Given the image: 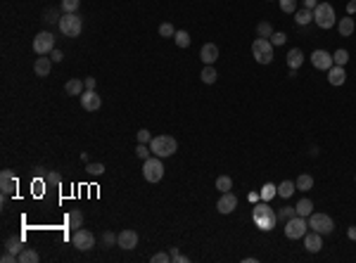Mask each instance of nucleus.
Masks as SVG:
<instances>
[{"instance_id": "obj_1", "label": "nucleus", "mask_w": 356, "mask_h": 263, "mask_svg": "<svg viewBox=\"0 0 356 263\" xmlns=\"http://www.w3.org/2000/svg\"><path fill=\"white\" fill-rule=\"evenodd\" d=\"M252 218H254V223H257V228L268 232V230H273L278 225V213L271 209L268 204H257L254 211H252Z\"/></svg>"}, {"instance_id": "obj_2", "label": "nucleus", "mask_w": 356, "mask_h": 263, "mask_svg": "<svg viewBox=\"0 0 356 263\" xmlns=\"http://www.w3.org/2000/svg\"><path fill=\"white\" fill-rule=\"evenodd\" d=\"M150 150H152L155 157L166 159V157H171V154H176L178 142L171 135H157V138H152V142H150Z\"/></svg>"}, {"instance_id": "obj_3", "label": "nucleus", "mask_w": 356, "mask_h": 263, "mask_svg": "<svg viewBox=\"0 0 356 263\" xmlns=\"http://www.w3.org/2000/svg\"><path fill=\"white\" fill-rule=\"evenodd\" d=\"M314 21L318 24L320 29H333L335 26V10L330 2H318L314 7Z\"/></svg>"}, {"instance_id": "obj_4", "label": "nucleus", "mask_w": 356, "mask_h": 263, "mask_svg": "<svg viewBox=\"0 0 356 263\" xmlns=\"http://www.w3.org/2000/svg\"><path fill=\"white\" fill-rule=\"evenodd\" d=\"M142 178L147 183H159L164 178V164L159 157H150L142 161Z\"/></svg>"}, {"instance_id": "obj_5", "label": "nucleus", "mask_w": 356, "mask_h": 263, "mask_svg": "<svg viewBox=\"0 0 356 263\" xmlns=\"http://www.w3.org/2000/svg\"><path fill=\"white\" fill-rule=\"evenodd\" d=\"M252 55L259 64H271L273 62V45L268 38H257L252 43Z\"/></svg>"}, {"instance_id": "obj_6", "label": "nucleus", "mask_w": 356, "mask_h": 263, "mask_svg": "<svg viewBox=\"0 0 356 263\" xmlns=\"http://www.w3.org/2000/svg\"><path fill=\"white\" fill-rule=\"evenodd\" d=\"M59 31L67 36V38H76V36L83 31V21H81V17L76 12L64 15V17L59 19Z\"/></svg>"}, {"instance_id": "obj_7", "label": "nucleus", "mask_w": 356, "mask_h": 263, "mask_svg": "<svg viewBox=\"0 0 356 263\" xmlns=\"http://www.w3.org/2000/svg\"><path fill=\"white\" fill-rule=\"evenodd\" d=\"M309 232V221L302 216H292L287 223H285V235L290 240H304V235Z\"/></svg>"}, {"instance_id": "obj_8", "label": "nucleus", "mask_w": 356, "mask_h": 263, "mask_svg": "<svg viewBox=\"0 0 356 263\" xmlns=\"http://www.w3.org/2000/svg\"><path fill=\"white\" fill-rule=\"evenodd\" d=\"M306 221H309V228L320 232V235H330L335 230V223H333V218L328 213H311Z\"/></svg>"}, {"instance_id": "obj_9", "label": "nucleus", "mask_w": 356, "mask_h": 263, "mask_svg": "<svg viewBox=\"0 0 356 263\" xmlns=\"http://www.w3.org/2000/svg\"><path fill=\"white\" fill-rule=\"evenodd\" d=\"M55 50V36L50 31H40L34 38V53L36 55H50Z\"/></svg>"}, {"instance_id": "obj_10", "label": "nucleus", "mask_w": 356, "mask_h": 263, "mask_svg": "<svg viewBox=\"0 0 356 263\" xmlns=\"http://www.w3.org/2000/svg\"><path fill=\"white\" fill-rule=\"evenodd\" d=\"M71 244L76 246L79 251H88V249H93V246H95V237H93V232H90V230L76 228L74 237H71Z\"/></svg>"}, {"instance_id": "obj_11", "label": "nucleus", "mask_w": 356, "mask_h": 263, "mask_svg": "<svg viewBox=\"0 0 356 263\" xmlns=\"http://www.w3.org/2000/svg\"><path fill=\"white\" fill-rule=\"evenodd\" d=\"M117 244L126 249V251H131V249H136L138 246V232L136 230H121L119 235H117Z\"/></svg>"}, {"instance_id": "obj_12", "label": "nucleus", "mask_w": 356, "mask_h": 263, "mask_svg": "<svg viewBox=\"0 0 356 263\" xmlns=\"http://www.w3.org/2000/svg\"><path fill=\"white\" fill-rule=\"evenodd\" d=\"M17 185H19L17 175L12 173L10 169L0 171V190H2V194H12L15 190H17Z\"/></svg>"}, {"instance_id": "obj_13", "label": "nucleus", "mask_w": 356, "mask_h": 263, "mask_svg": "<svg viewBox=\"0 0 356 263\" xmlns=\"http://www.w3.org/2000/svg\"><path fill=\"white\" fill-rule=\"evenodd\" d=\"M311 64L320 71H328L335 62H333V55L330 53H325V50H314V53H311Z\"/></svg>"}, {"instance_id": "obj_14", "label": "nucleus", "mask_w": 356, "mask_h": 263, "mask_svg": "<svg viewBox=\"0 0 356 263\" xmlns=\"http://www.w3.org/2000/svg\"><path fill=\"white\" fill-rule=\"evenodd\" d=\"M235 207H237V197H235L233 192H221V199H218V204H216L218 213L228 216V213L235 211Z\"/></svg>"}, {"instance_id": "obj_15", "label": "nucleus", "mask_w": 356, "mask_h": 263, "mask_svg": "<svg viewBox=\"0 0 356 263\" xmlns=\"http://www.w3.org/2000/svg\"><path fill=\"white\" fill-rule=\"evenodd\" d=\"M81 107H83L86 112H98V109L102 107V100H100V95H98L95 90H86V93L81 95Z\"/></svg>"}, {"instance_id": "obj_16", "label": "nucleus", "mask_w": 356, "mask_h": 263, "mask_svg": "<svg viewBox=\"0 0 356 263\" xmlns=\"http://www.w3.org/2000/svg\"><path fill=\"white\" fill-rule=\"evenodd\" d=\"M323 235L316 232V230H311V232H306L304 235V246H306V251H311V254H318L320 249H323V240H320Z\"/></svg>"}, {"instance_id": "obj_17", "label": "nucleus", "mask_w": 356, "mask_h": 263, "mask_svg": "<svg viewBox=\"0 0 356 263\" xmlns=\"http://www.w3.org/2000/svg\"><path fill=\"white\" fill-rule=\"evenodd\" d=\"M199 59H202L204 64H214V62L218 59V45H214V43H204L202 50H199Z\"/></svg>"}, {"instance_id": "obj_18", "label": "nucleus", "mask_w": 356, "mask_h": 263, "mask_svg": "<svg viewBox=\"0 0 356 263\" xmlns=\"http://www.w3.org/2000/svg\"><path fill=\"white\" fill-rule=\"evenodd\" d=\"M50 69H53V59H50V57H43V55H40V57L34 62V74L36 76H48Z\"/></svg>"}, {"instance_id": "obj_19", "label": "nucleus", "mask_w": 356, "mask_h": 263, "mask_svg": "<svg viewBox=\"0 0 356 263\" xmlns=\"http://www.w3.org/2000/svg\"><path fill=\"white\" fill-rule=\"evenodd\" d=\"M328 81H330V86H342V83L347 81V71H344V67H330V69H328Z\"/></svg>"}, {"instance_id": "obj_20", "label": "nucleus", "mask_w": 356, "mask_h": 263, "mask_svg": "<svg viewBox=\"0 0 356 263\" xmlns=\"http://www.w3.org/2000/svg\"><path fill=\"white\" fill-rule=\"evenodd\" d=\"M302 62H304V53L299 50V48H295V50H290L287 53V67L292 71H297L299 67H302Z\"/></svg>"}, {"instance_id": "obj_21", "label": "nucleus", "mask_w": 356, "mask_h": 263, "mask_svg": "<svg viewBox=\"0 0 356 263\" xmlns=\"http://www.w3.org/2000/svg\"><path fill=\"white\" fill-rule=\"evenodd\" d=\"M67 225H69V228H81V225H83V211L71 209L69 213H67Z\"/></svg>"}, {"instance_id": "obj_22", "label": "nucleus", "mask_w": 356, "mask_h": 263, "mask_svg": "<svg viewBox=\"0 0 356 263\" xmlns=\"http://www.w3.org/2000/svg\"><path fill=\"white\" fill-rule=\"evenodd\" d=\"M83 88H86V83L83 81H79V78H71V81H67V86H64V90H67V95H83Z\"/></svg>"}, {"instance_id": "obj_23", "label": "nucleus", "mask_w": 356, "mask_h": 263, "mask_svg": "<svg viewBox=\"0 0 356 263\" xmlns=\"http://www.w3.org/2000/svg\"><path fill=\"white\" fill-rule=\"evenodd\" d=\"M295 21H297L299 26H306L309 21H314V10H306V7L297 10V12H295Z\"/></svg>"}, {"instance_id": "obj_24", "label": "nucleus", "mask_w": 356, "mask_h": 263, "mask_svg": "<svg viewBox=\"0 0 356 263\" xmlns=\"http://www.w3.org/2000/svg\"><path fill=\"white\" fill-rule=\"evenodd\" d=\"M295 211H297V216H302V218H309V216L314 213V202H311V199H302V202L295 207Z\"/></svg>"}, {"instance_id": "obj_25", "label": "nucleus", "mask_w": 356, "mask_h": 263, "mask_svg": "<svg viewBox=\"0 0 356 263\" xmlns=\"http://www.w3.org/2000/svg\"><path fill=\"white\" fill-rule=\"evenodd\" d=\"M202 81L207 83V86H212V83H216V78H218V74H216V69H214L212 64H204V69H202Z\"/></svg>"}, {"instance_id": "obj_26", "label": "nucleus", "mask_w": 356, "mask_h": 263, "mask_svg": "<svg viewBox=\"0 0 356 263\" xmlns=\"http://www.w3.org/2000/svg\"><path fill=\"white\" fill-rule=\"evenodd\" d=\"M337 31L342 36H352L354 34V19L352 17H344V19H339V24H337Z\"/></svg>"}, {"instance_id": "obj_27", "label": "nucleus", "mask_w": 356, "mask_h": 263, "mask_svg": "<svg viewBox=\"0 0 356 263\" xmlns=\"http://www.w3.org/2000/svg\"><path fill=\"white\" fill-rule=\"evenodd\" d=\"M36 261H38V251L36 249H26V246L17 256V263H36Z\"/></svg>"}, {"instance_id": "obj_28", "label": "nucleus", "mask_w": 356, "mask_h": 263, "mask_svg": "<svg viewBox=\"0 0 356 263\" xmlns=\"http://www.w3.org/2000/svg\"><path fill=\"white\" fill-rule=\"evenodd\" d=\"M295 185H297V190H302V192H309V190L314 188V178H311L309 173H304V175H299V178H297V183H295Z\"/></svg>"}, {"instance_id": "obj_29", "label": "nucleus", "mask_w": 356, "mask_h": 263, "mask_svg": "<svg viewBox=\"0 0 356 263\" xmlns=\"http://www.w3.org/2000/svg\"><path fill=\"white\" fill-rule=\"evenodd\" d=\"M231 188H233L231 175H218V178H216V190H221V192H231Z\"/></svg>"}, {"instance_id": "obj_30", "label": "nucleus", "mask_w": 356, "mask_h": 263, "mask_svg": "<svg viewBox=\"0 0 356 263\" xmlns=\"http://www.w3.org/2000/svg\"><path fill=\"white\" fill-rule=\"evenodd\" d=\"M5 249H7V251H12V254H21V251H24V246H21V237H10V240H7V242H5Z\"/></svg>"}, {"instance_id": "obj_31", "label": "nucleus", "mask_w": 356, "mask_h": 263, "mask_svg": "<svg viewBox=\"0 0 356 263\" xmlns=\"http://www.w3.org/2000/svg\"><path fill=\"white\" fill-rule=\"evenodd\" d=\"M295 188H297V185H295L292 180H283V183H280V188H278V194L287 199V197H292V194H295Z\"/></svg>"}, {"instance_id": "obj_32", "label": "nucleus", "mask_w": 356, "mask_h": 263, "mask_svg": "<svg viewBox=\"0 0 356 263\" xmlns=\"http://www.w3.org/2000/svg\"><path fill=\"white\" fill-rule=\"evenodd\" d=\"M174 38H176L178 48H188V45H190V36H188V31H176Z\"/></svg>"}, {"instance_id": "obj_33", "label": "nucleus", "mask_w": 356, "mask_h": 263, "mask_svg": "<svg viewBox=\"0 0 356 263\" xmlns=\"http://www.w3.org/2000/svg\"><path fill=\"white\" fill-rule=\"evenodd\" d=\"M257 31H259V38H271V36H273V26H271L268 21H261V24L257 26Z\"/></svg>"}, {"instance_id": "obj_34", "label": "nucleus", "mask_w": 356, "mask_h": 263, "mask_svg": "<svg viewBox=\"0 0 356 263\" xmlns=\"http://www.w3.org/2000/svg\"><path fill=\"white\" fill-rule=\"evenodd\" d=\"M333 62H335L337 67H344V64L349 62V53H347V50H337V53L333 55Z\"/></svg>"}, {"instance_id": "obj_35", "label": "nucleus", "mask_w": 356, "mask_h": 263, "mask_svg": "<svg viewBox=\"0 0 356 263\" xmlns=\"http://www.w3.org/2000/svg\"><path fill=\"white\" fill-rule=\"evenodd\" d=\"M280 10H283L285 15L297 12V0H280Z\"/></svg>"}, {"instance_id": "obj_36", "label": "nucleus", "mask_w": 356, "mask_h": 263, "mask_svg": "<svg viewBox=\"0 0 356 263\" xmlns=\"http://www.w3.org/2000/svg\"><path fill=\"white\" fill-rule=\"evenodd\" d=\"M79 5H81V0H62V10L71 15V12H76L79 10Z\"/></svg>"}, {"instance_id": "obj_37", "label": "nucleus", "mask_w": 356, "mask_h": 263, "mask_svg": "<svg viewBox=\"0 0 356 263\" xmlns=\"http://www.w3.org/2000/svg\"><path fill=\"white\" fill-rule=\"evenodd\" d=\"M136 138H138V142H142V145H147V142H152V133H150L147 128H140V131L136 133Z\"/></svg>"}, {"instance_id": "obj_38", "label": "nucleus", "mask_w": 356, "mask_h": 263, "mask_svg": "<svg viewBox=\"0 0 356 263\" xmlns=\"http://www.w3.org/2000/svg\"><path fill=\"white\" fill-rule=\"evenodd\" d=\"M285 40H287V36L283 31H273V36H271V45H283Z\"/></svg>"}, {"instance_id": "obj_39", "label": "nucleus", "mask_w": 356, "mask_h": 263, "mask_svg": "<svg viewBox=\"0 0 356 263\" xmlns=\"http://www.w3.org/2000/svg\"><path fill=\"white\" fill-rule=\"evenodd\" d=\"M174 34H176V29H174V26H171L169 21H166V24H161V26H159V36H164V38H171Z\"/></svg>"}, {"instance_id": "obj_40", "label": "nucleus", "mask_w": 356, "mask_h": 263, "mask_svg": "<svg viewBox=\"0 0 356 263\" xmlns=\"http://www.w3.org/2000/svg\"><path fill=\"white\" fill-rule=\"evenodd\" d=\"M150 152H152V150H147V145L138 142V147H136V154H138L142 161H145V159H150Z\"/></svg>"}, {"instance_id": "obj_41", "label": "nucleus", "mask_w": 356, "mask_h": 263, "mask_svg": "<svg viewBox=\"0 0 356 263\" xmlns=\"http://www.w3.org/2000/svg\"><path fill=\"white\" fill-rule=\"evenodd\" d=\"M150 261H152V263H169V261H171V254H166V251H159V254H155Z\"/></svg>"}, {"instance_id": "obj_42", "label": "nucleus", "mask_w": 356, "mask_h": 263, "mask_svg": "<svg viewBox=\"0 0 356 263\" xmlns=\"http://www.w3.org/2000/svg\"><path fill=\"white\" fill-rule=\"evenodd\" d=\"M86 171H88L90 175H102V173H105V166H102V164H90Z\"/></svg>"}, {"instance_id": "obj_43", "label": "nucleus", "mask_w": 356, "mask_h": 263, "mask_svg": "<svg viewBox=\"0 0 356 263\" xmlns=\"http://www.w3.org/2000/svg\"><path fill=\"white\" fill-rule=\"evenodd\" d=\"M114 242H117V235H114V232H109V230H107V232H102V244H105V246H112Z\"/></svg>"}, {"instance_id": "obj_44", "label": "nucleus", "mask_w": 356, "mask_h": 263, "mask_svg": "<svg viewBox=\"0 0 356 263\" xmlns=\"http://www.w3.org/2000/svg\"><path fill=\"white\" fill-rule=\"evenodd\" d=\"M292 216H297L295 207H285V209H280V216H278V218H285V221H290Z\"/></svg>"}, {"instance_id": "obj_45", "label": "nucleus", "mask_w": 356, "mask_h": 263, "mask_svg": "<svg viewBox=\"0 0 356 263\" xmlns=\"http://www.w3.org/2000/svg\"><path fill=\"white\" fill-rule=\"evenodd\" d=\"M59 19H62V17H57V10H48V12H45V19H43V21H50V24H59Z\"/></svg>"}, {"instance_id": "obj_46", "label": "nucleus", "mask_w": 356, "mask_h": 263, "mask_svg": "<svg viewBox=\"0 0 356 263\" xmlns=\"http://www.w3.org/2000/svg\"><path fill=\"white\" fill-rule=\"evenodd\" d=\"M0 261H2V263H15V261H17V254H12V251H7V249H5V251H2V256H0Z\"/></svg>"}, {"instance_id": "obj_47", "label": "nucleus", "mask_w": 356, "mask_h": 263, "mask_svg": "<svg viewBox=\"0 0 356 263\" xmlns=\"http://www.w3.org/2000/svg\"><path fill=\"white\" fill-rule=\"evenodd\" d=\"M171 261H176V263H185L188 259H185V256H183V254L178 251L176 246H174V249H171Z\"/></svg>"}, {"instance_id": "obj_48", "label": "nucleus", "mask_w": 356, "mask_h": 263, "mask_svg": "<svg viewBox=\"0 0 356 263\" xmlns=\"http://www.w3.org/2000/svg\"><path fill=\"white\" fill-rule=\"evenodd\" d=\"M50 55H53V57H50L53 62H62V59H64V55H62V50H57V48H55V50H53Z\"/></svg>"}, {"instance_id": "obj_49", "label": "nucleus", "mask_w": 356, "mask_h": 263, "mask_svg": "<svg viewBox=\"0 0 356 263\" xmlns=\"http://www.w3.org/2000/svg\"><path fill=\"white\" fill-rule=\"evenodd\" d=\"M273 194H276V188H273V185H266V188H264V197H266V199H271Z\"/></svg>"}, {"instance_id": "obj_50", "label": "nucleus", "mask_w": 356, "mask_h": 263, "mask_svg": "<svg viewBox=\"0 0 356 263\" xmlns=\"http://www.w3.org/2000/svg\"><path fill=\"white\" fill-rule=\"evenodd\" d=\"M83 83H86V90H95V78H93V76H88Z\"/></svg>"}, {"instance_id": "obj_51", "label": "nucleus", "mask_w": 356, "mask_h": 263, "mask_svg": "<svg viewBox=\"0 0 356 263\" xmlns=\"http://www.w3.org/2000/svg\"><path fill=\"white\" fill-rule=\"evenodd\" d=\"M45 180H48V183H53V185H59V175H57V173H50Z\"/></svg>"}, {"instance_id": "obj_52", "label": "nucleus", "mask_w": 356, "mask_h": 263, "mask_svg": "<svg viewBox=\"0 0 356 263\" xmlns=\"http://www.w3.org/2000/svg\"><path fill=\"white\" fill-rule=\"evenodd\" d=\"M316 5H318V0H304V7H306V10H314Z\"/></svg>"}, {"instance_id": "obj_53", "label": "nucleus", "mask_w": 356, "mask_h": 263, "mask_svg": "<svg viewBox=\"0 0 356 263\" xmlns=\"http://www.w3.org/2000/svg\"><path fill=\"white\" fill-rule=\"evenodd\" d=\"M349 240H356V225H352V228H349Z\"/></svg>"}, {"instance_id": "obj_54", "label": "nucleus", "mask_w": 356, "mask_h": 263, "mask_svg": "<svg viewBox=\"0 0 356 263\" xmlns=\"http://www.w3.org/2000/svg\"><path fill=\"white\" fill-rule=\"evenodd\" d=\"M347 10H349V12H354V10H356V0H354V2H349V7H347Z\"/></svg>"}]
</instances>
